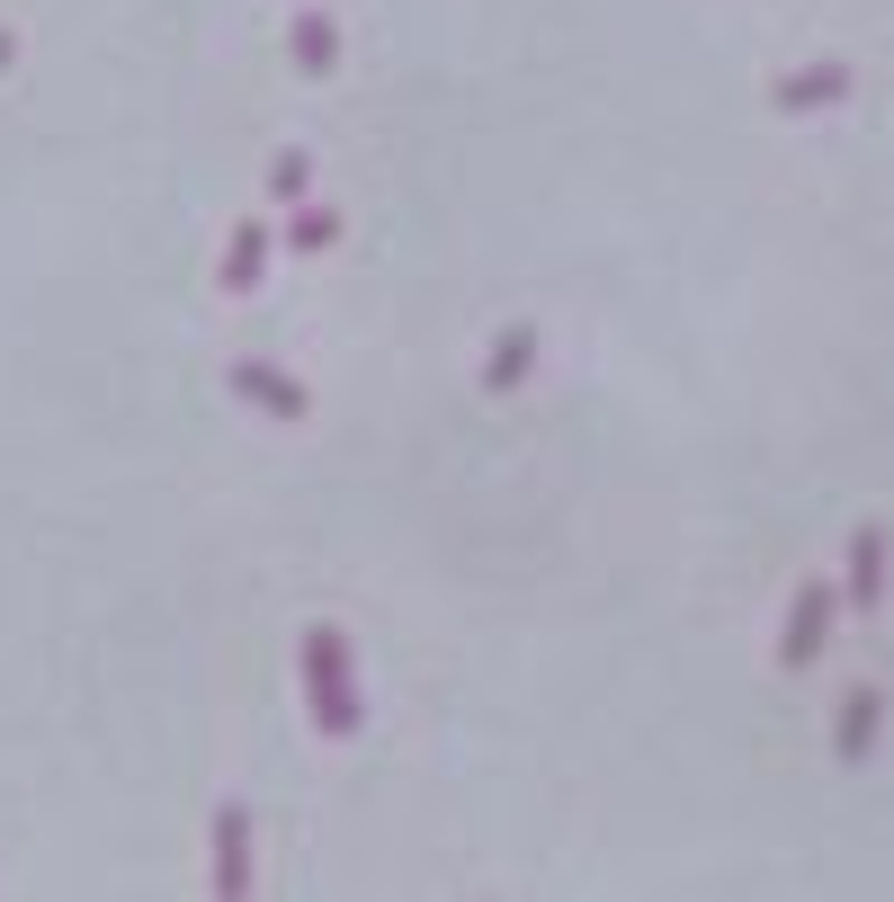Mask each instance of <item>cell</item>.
I'll return each mask as SVG.
<instances>
[{
	"instance_id": "3",
	"label": "cell",
	"mask_w": 894,
	"mask_h": 902,
	"mask_svg": "<svg viewBox=\"0 0 894 902\" xmlns=\"http://www.w3.org/2000/svg\"><path fill=\"white\" fill-rule=\"evenodd\" d=\"M876 742V688H859V698H850V724H841V759H859Z\"/></svg>"
},
{
	"instance_id": "1",
	"label": "cell",
	"mask_w": 894,
	"mask_h": 902,
	"mask_svg": "<svg viewBox=\"0 0 894 902\" xmlns=\"http://www.w3.org/2000/svg\"><path fill=\"white\" fill-rule=\"evenodd\" d=\"M823 626H832V590H823V581H814V590L796 599V616H787V644H779V661H787V670H796V661H814V644H823Z\"/></svg>"
},
{
	"instance_id": "2",
	"label": "cell",
	"mask_w": 894,
	"mask_h": 902,
	"mask_svg": "<svg viewBox=\"0 0 894 902\" xmlns=\"http://www.w3.org/2000/svg\"><path fill=\"white\" fill-rule=\"evenodd\" d=\"M876 581H885V536H876V527H868V536H859V545H850V599H859V608H868V599H876Z\"/></svg>"
},
{
	"instance_id": "4",
	"label": "cell",
	"mask_w": 894,
	"mask_h": 902,
	"mask_svg": "<svg viewBox=\"0 0 894 902\" xmlns=\"http://www.w3.org/2000/svg\"><path fill=\"white\" fill-rule=\"evenodd\" d=\"M832 90H850V73H841V63H832V73H805V81H787L779 99H787V108H805V99H832Z\"/></svg>"
}]
</instances>
